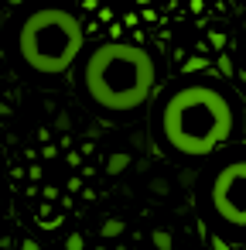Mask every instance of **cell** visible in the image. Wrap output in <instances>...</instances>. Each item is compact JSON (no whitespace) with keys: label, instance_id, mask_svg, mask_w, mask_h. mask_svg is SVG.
Wrapping results in <instances>:
<instances>
[{"label":"cell","instance_id":"7a4b0ae2","mask_svg":"<svg viewBox=\"0 0 246 250\" xmlns=\"http://www.w3.org/2000/svg\"><path fill=\"white\" fill-rule=\"evenodd\" d=\"M82 89L103 113H137L157 89V62L130 42H103L82 62Z\"/></svg>","mask_w":246,"mask_h":250},{"label":"cell","instance_id":"277c9868","mask_svg":"<svg viewBox=\"0 0 246 250\" xmlns=\"http://www.w3.org/2000/svg\"><path fill=\"white\" fill-rule=\"evenodd\" d=\"M208 216L229 233H246V154L219 165L205 185Z\"/></svg>","mask_w":246,"mask_h":250},{"label":"cell","instance_id":"3957f363","mask_svg":"<svg viewBox=\"0 0 246 250\" xmlns=\"http://www.w3.org/2000/svg\"><path fill=\"white\" fill-rule=\"evenodd\" d=\"M86 31L79 18L65 7H38L21 21L18 52L28 69L41 76H62L76 65Z\"/></svg>","mask_w":246,"mask_h":250},{"label":"cell","instance_id":"6da1fadb","mask_svg":"<svg viewBox=\"0 0 246 250\" xmlns=\"http://www.w3.org/2000/svg\"><path fill=\"white\" fill-rule=\"evenodd\" d=\"M239 130V103L215 79H185L157 103L161 144L181 158H208L232 144Z\"/></svg>","mask_w":246,"mask_h":250}]
</instances>
